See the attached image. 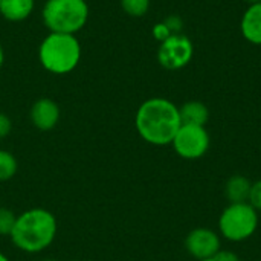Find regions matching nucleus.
Listing matches in <instances>:
<instances>
[{"instance_id": "obj_1", "label": "nucleus", "mask_w": 261, "mask_h": 261, "mask_svg": "<svg viewBox=\"0 0 261 261\" xmlns=\"http://www.w3.org/2000/svg\"><path fill=\"white\" fill-rule=\"evenodd\" d=\"M179 107L165 98L144 101L135 116V127L139 136L151 145H170L180 128Z\"/></svg>"}, {"instance_id": "obj_2", "label": "nucleus", "mask_w": 261, "mask_h": 261, "mask_svg": "<svg viewBox=\"0 0 261 261\" xmlns=\"http://www.w3.org/2000/svg\"><path fill=\"white\" fill-rule=\"evenodd\" d=\"M57 219L44 208H32L17 216L11 242L28 254H38L47 249L57 236Z\"/></svg>"}, {"instance_id": "obj_3", "label": "nucleus", "mask_w": 261, "mask_h": 261, "mask_svg": "<svg viewBox=\"0 0 261 261\" xmlns=\"http://www.w3.org/2000/svg\"><path fill=\"white\" fill-rule=\"evenodd\" d=\"M38 60L44 70L54 75H67L81 60V44L76 35L49 32L38 47Z\"/></svg>"}, {"instance_id": "obj_4", "label": "nucleus", "mask_w": 261, "mask_h": 261, "mask_svg": "<svg viewBox=\"0 0 261 261\" xmlns=\"http://www.w3.org/2000/svg\"><path fill=\"white\" fill-rule=\"evenodd\" d=\"M41 20L49 32L75 35L89 20V5L86 0H46Z\"/></svg>"}, {"instance_id": "obj_5", "label": "nucleus", "mask_w": 261, "mask_h": 261, "mask_svg": "<svg viewBox=\"0 0 261 261\" xmlns=\"http://www.w3.org/2000/svg\"><path fill=\"white\" fill-rule=\"evenodd\" d=\"M258 228V213L248 203H229L219 217V231L223 239L240 243L251 239Z\"/></svg>"}, {"instance_id": "obj_6", "label": "nucleus", "mask_w": 261, "mask_h": 261, "mask_svg": "<svg viewBox=\"0 0 261 261\" xmlns=\"http://www.w3.org/2000/svg\"><path fill=\"white\" fill-rule=\"evenodd\" d=\"M210 142H211L210 133L206 132L205 127L182 124L171 145L182 159L194 161L206 154L210 148Z\"/></svg>"}, {"instance_id": "obj_7", "label": "nucleus", "mask_w": 261, "mask_h": 261, "mask_svg": "<svg viewBox=\"0 0 261 261\" xmlns=\"http://www.w3.org/2000/svg\"><path fill=\"white\" fill-rule=\"evenodd\" d=\"M194 55L193 41L184 34H173L159 44L158 61L167 70L184 69Z\"/></svg>"}, {"instance_id": "obj_8", "label": "nucleus", "mask_w": 261, "mask_h": 261, "mask_svg": "<svg viewBox=\"0 0 261 261\" xmlns=\"http://www.w3.org/2000/svg\"><path fill=\"white\" fill-rule=\"evenodd\" d=\"M185 249L196 260L213 258L222 249L220 236L208 228H196L187 236Z\"/></svg>"}, {"instance_id": "obj_9", "label": "nucleus", "mask_w": 261, "mask_h": 261, "mask_svg": "<svg viewBox=\"0 0 261 261\" xmlns=\"http://www.w3.org/2000/svg\"><path fill=\"white\" fill-rule=\"evenodd\" d=\"M60 116H61L60 106L50 98L37 99L32 104L31 112H29L32 125L41 132H49L52 128H55L60 121Z\"/></svg>"}, {"instance_id": "obj_10", "label": "nucleus", "mask_w": 261, "mask_h": 261, "mask_svg": "<svg viewBox=\"0 0 261 261\" xmlns=\"http://www.w3.org/2000/svg\"><path fill=\"white\" fill-rule=\"evenodd\" d=\"M240 29L249 43L261 44V3L249 5L242 17Z\"/></svg>"}, {"instance_id": "obj_11", "label": "nucleus", "mask_w": 261, "mask_h": 261, "mask_svg": "<svg viewBox=\"0 0 261 261\" xmlns=\"http://www.w3.org/2000/svg\"><path fill=\"white\" fill-rule=\"evenodd\" d=\"M35 6V0H0V15L8 21L26 20Z\"/></svg>"}, {"instance_id": "obj_12", "label": "nucleus", "mask_w": 261, "mask_h": 261, "mask_svg": "<svg viewBox=\"0 0 261 261\" xmlns=\"http://www.w3.org/2000/svg\"><path fill=\"white\" fill-rule=\"evenodd\" d=\"M252 182L242 174L231 176L225 185V196L229 203H245L249 200Z\"/></svg>"}, {"instance_id": "obj_13", "label": "nucleus", "mask_w": 261, "mask_h": 261, "mask_svg": "<svg viewBox=\"0 0 261 261\" xmlns=\"http://www.w3.org/2000/svg\"><path fill=\"white\" fill-rule=\"evenodd\" d=\"M179 115H180L182 124H188V125H202V127H205V124L210 119V110L200 101H188V102H185L184 106L179 107Z\"/></svg>"}, {"instance_id": "obj_14", "label": "nucleus", "mask_w": 261, "mask_h": 261, "mask_svg": "<svg viewBox=\"0 0 261 261\" xmlns=\"http://www.w3.org/2000/svg\"><path fill=\"white\" fill-rule=\"evenodd\" d=\"M18 164L12 153L6 150H0V182L11 180L17 173Z\"/></svg>"}, {"instance_id": "obj_15", "label": "nucleus", "mask_w": 261, "mask_h": 261, "mask_svg": "<svg viewBox=\"0 0 261 261\" xmlns=\"http://www.w3.org/2000/svg\"><path fill=\"white\" fill-rule=\"evenodd\" d=\"M151 0H121L122 11L130 17H142L148 12Z\"/></svg>"}, {"instance_id": "obj_16", "label": "nucleus", "mask_w": 261, "mask_h": 261, "mask_svg": "<svg viewBox=\"0 0 261 261\" xmlns=\"http://www.w3.org/2000/svg\"><path fill=\"white\" fill-rule=\"evenodd\" d=\"M17 216L5 206H0V236H11L14 225H15Z\"/></svg>"}, {"instance_id": "obj_17", "label": "nucleus", "mask_w": 261, "mask_h": 261, "mask_svg": "<svg viewBox=\"0 0 261 261\" xmlns=\"http://www.w3.org/2000/svg\"><path fill=\"white\" fill-rule=\"evenodd\" d=\"M248 203H249L257 213H261V180L252 182V188H251V194H249Z\"/></svg>"}, {"instance_id": "obj_18", "label": "nucleus", "mask_w": 261, "mask_h": 261, "mask_svg": "<svg viewBox=\"0 0 261 261\" xmlns=\"http://www.w3.org/2000/svg\"><path fill=\"white\" fill-rule=\"evenodd\" d=\"M153 35H154V38H156L159 43H162V41L167 40L170 35H173V32H171L170 28L165 24V21H161V23H156V24L153 26Z\"/></svg>"}, {"instance_id": "obj_19", "label": "nucleus", "mask_w": 261, "mask_h": 261, "mask_svg": "<svg viewBox=\"0 0 261 261\" xmlns=\"http://www.w3.org/2000/svg\"><path fill=\"white\" fill-rule=\"evenodd\" d=\"M12 130V121L6 113L0 112V139H5Z\"/></svg>"}, {"instance_id": "obj_20", "label": "nucleus", "mask_w": 261, "mask_h": 261, "mask_svg": "<svg viewBox=\"0 0 261 261\" xmlns=\"http://www.w3.org/2000/svg\"><path fill=\"white\" fill-rule=\"evenodd\" d=\"M213 261H240V257L236 252H232V251H223V249H220L213 257Z\"/></svg>"}, {"instance_id": "obj_21", "label": "nucleus", "mask_w": 261, "mask_h": 261, "mask_svg": "<svg viewBox=\"0 0 261 261\" xmlns=\"http://www.w3.org/2000/svg\"><path fill=\"white\" fill-rule=\"evenodd\" d=\"M165 24L170 28V31L173 32V34H180V28H182V23H180V18L179 17H168L167 20H165Z\"/></svg>"}, {"instance_id": "obj_22", "label": "nucleus", "mask_w": 261, "mask_h": 261, "mask_svg": "<svg viewBox=\"0 0 261 261\" xmlns=\"http://www.w3.org/2000/svg\"><path fill=\"white\" fill-rule=\"evenodd\" d=\"M3 63H5V50H3V46H2V43H0V69H2V66H3Z\"/></svg>"}, {"instance_id": "obj_23", "label": "nucleus", "mask_w": 261, "mask_h": 261, "mask_svg": "<svg viewBox=\"0 0 261 261\" xmlns=\"http://www.w3.org/2000/svg\"><path fill=\"white\" fill-rule=\"evenodd\" d=\"M0 261H9V258H8L3 252H0Z\"/></svg>"}, {"instance_id": "obj_24", "label": "nucleus", "mask_w": 261, "mask_h": 261, "mask_svg": "<svg viewBox=\"0 0 261 261\" xmlns=\"http://www.w3.org/2000/svg\"><path fill=\"white\" fill-rule=\"evenodd\" d=\"M249 5H255V3H261V0H246Z\"/></svg>"}, {"instance_id": "obj_25", "label": "nucleus", "mask_w": 261, "mask_h": 261, "mask_svg": "<svg viewBox=\"0 0 261 261\" xmlns=\"http://www.w3.org/2000/svg\"><path fill=\"white\" fill-rule=\"evenodd\" d=\"M44 261H57V260H44Z\"/></svg>"}]
</instances>
